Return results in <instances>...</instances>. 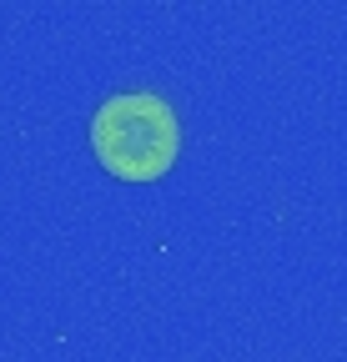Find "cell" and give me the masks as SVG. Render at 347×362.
I'll return each mask as SVG.
<instances>
[{"instance_id": "obj_1", "label": "cell", "mask_w": 347, "mask_h": 362, "mask_svg": "<svg viewBox=\"0 0 347 362\" xmlns=\"http://www.w3.org/2000/svg\"><path fill=\"white\" fill-rule=\"evenodd\" d=\"M91 151L116 181H161L182 156L177 111L151 90H121L91 116Z\"/></svg>"}]
</instances>
